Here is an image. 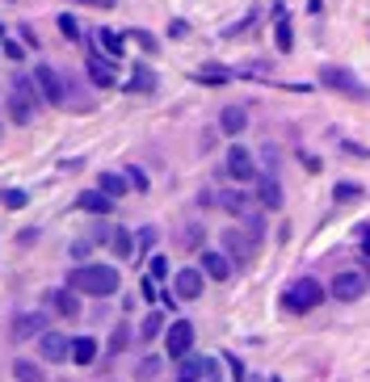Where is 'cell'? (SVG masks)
Listing matches in <instances>:
<instances>
[{"mask_svg":"<svg viewBox=\"0 0 370 382\" xmlns=\"http://www.w3.org/2000/svg\"><path fill=\"white\" fill-rule=\"evenodd\" d=\"M68 286L76 290V294H93V298H110V294H118V286H122V278H118V269L114 265H80V269H72L68 273Z\"/></svg>","mask_w":370,"mask_h":382,"instance_id":"obj_1","label":"cell"},{"mask_svg":"<svg viewBox=\"0 0 370 382\" xmlns=\"http://www.w3.org/2000/svg\"><path fill=\"white\" fill-rule=\"evenodd\" d=\"M329 298V290L315 282V278H299V282H290L286 290H282V311H290V315H307V311H315Z\"/></svg>","mask_w":370,"mask_h":382,"instance_id":"obj_2","label":"cell"},{"mask_svg":"<svg viewBox=\"0 0 370 382\" xmlns=\"http://www.w3.org/2000/svg\"><path fill=\"white\" fill-rule=\"evenodd\" d=\"M320 84H324V88H333V93H341V97H349V101H370L366 80H362L358 72H349V68H337V64L320 68Z\"/></svg>","mask_w":370,"mask_h":382,"instance_id":"obj_3","label":"cell"},{"mask_svg":"<svg viewBox=\"0 0 370 382\" xmlns=\"http://www.w3.org/2000/svg\"><path fill=\"white\" fill-rule=\"evenodd\" d=\"M329 294L337 303H358V298L370 294V278H366L362 269H341L337 278H333V286H329Z\"/></svg>","mask_w":370,"mask_h":382,"instance_id":"obj_4","label":"cell"},{"mask_svg":"<svg viewBox=\"0 0 370 382\" xmlns=\"http://www.w3.org/2000/svg\"><path fill=\"white\" fill-rule=\"evenodd\" d=\"M223 252H228L232 265H248V260H257L261 240H257L252 231H244V227H228V231H223Z\"/></svg>","mask_w":370,"mask_h":382,"instance_id":"obj_5","label":"cell"},{"mask_svg":"<svg viewBox=\"0 0 370 382\" xmlns=\"http://www.w3.org/2000/svg\"><path fill=\"white\" fill-rule=\"evenodd\" d=\"M165 353H169V361H181L194 353V323L189 319H173L165 327Z\"/></svg>","mask_w":370,"mask_h":382,"instance_id":"obj_6","label":"cell"},{"mask_svg":"<svg viewBox=\"0 0 370 382\" xmlns=\"http://www.w3.org/2000/svg\"><path fill=\"white\" fill-rule=\"evenodd\" d=\"M223 169H228V177L236 181V185H252L257 177H261V169H257V160H252V151L248 147H228V164H223Z\"/></svg>","mask_w":370,"mask_h":382,"instance_id":"obj_7","label":"cell"},{"mask_svg":"<svg viewBox=\"0 0 370 382\" xmlns=\"http://www.w3.org/2000/svg\"><path fill=\"white\" fill-rule=\"evenodd\" d=\"M177 382H219V361L189 353V357L177 361Z\"/></svg>","mask_w":370,"mask_h":382,"instance_id":"obj_8","label":"cell"},{"mask_svg":"<svg viewBox=\"0 0 370 382\" xmlns=\"http://www.w3.org/2000/svg\"><path fill=\"white\" fill-rule=\"evenodd\" d=\"M34 88H38V97L46 101V105H64V76L50 68V64H38L34 72Z\"/></svg>","mask_w":370,"mask_h":382,"instance_id":"obj_9","label":"cell"},{"mask_svg":"<svg viewBox=\"0 0 370 382\" xmlns=\"http://www.w3.org/2000/svg\"><path fill=\"white\" fill-rule=\"evenodd\" d=\"M206 294V278H202V269H177L173 273V298L181 303H194Z\"/></svg>","mask_w":370,"mask_h":382,"instance_id":"obj_10","label":"cell"},{"mask_svg":"<svg viewBox=\"0 0 370 382\" xmlns=\"http://www.w3.org/2000/svg\"><path fill=\"white\" fill-rule=\"evenodd\" d=\"M198 269H202V278H206V282H228L236 265L228 260V252H215V248H202V252H198Z\"/></svg>","mask_w":370,"mask_h":382,"instance_id":"obj_11","label":"cell"},{"mask_svg":"<svg viewBox=\"0 0 370 382\" xmlns=\"http://www.w3.org/2000/svg\"><path fill=\"white\" fill-rule=\"evenodd\" d=\"M38 353H42V361H72V341L64 332H42Z\"/></svg>","mask_w":370,"mask_h":382,"instance_id":"obj_12","label":"cell"},{"mask_svg":"<svg viewBox=\"0 0 370 382\" xmlns=\"http://www.w3.org/2000/svg\"><path fill=\"white\" fill-rule=\"evenodd\" d=\"M42 332H46V315H42V311H21V315L13 319V336H17V341L42 336Z\"/></svg>","mask_w":370,"mask_h":382,"instance_id":"obj_13","label":"cell"},{"mask_svg":"<svg viewBox=\"0 0 370 382\" xmlns=\"http://www.w3.org/2000/svg\"><path fill=\"white\" fill-rule=\"evenodd\" d=\"M215 206L228 210V214H236V218L252 214V198H248L244 189H223V193H215Z\"/></svg>","mask_w":370,"mask_h":382,"instance_id":"obj_14","label":"cell"},{"mask_svg":"<svg viewBox=\"0 0 370 382\" xmlns=\"http://www.w3.org/2000/svg\"><path fill=\"white\" fill-rule=\"evenodd\" d=\"M89 80H93L97 88H114V84H118V76H114V64H110V59H101L97 50L89 55Z\"/></svg>","mask_w":370,"mask_h":382,"instance_id":"obj_15","label":"cell"},{"mask_svg":"<svg viewBox=\"0 0 370 382\" xmlns=\"http://www.w3.org/2000/svg\"><path fill=\"white\" fill-rule=\"evenodd\" d=\"M257 202H261V210H282V185H278V177H257Z\"/></svg>","mask_w":370,"mask_h":382,"instance_id":"obj_16","label":"cell"},{"mask_svg":"<svg viewBox=\"0 0 370 382\" xmlns=\"http://www.w3.org/2000/svg\"><path fill=\"white\" fill-rule=\"evenodd\" d=\"M244 126H248V109L244 105H223L219 109V131L223 135H244Z\"/></svg>","mask_w":370,"mask_h":382,"instance_id":"obj_17","label":"cell"},{"mask_svg":"<svg viewBox=\"0 0 370 382\" xmlns=\"http://www.w3.org/2000/svg\"><path fill=\"white\" fill-rule=\"evenodd\" d=\"M46 307L55 311V315H64V319H76V315H80V298H76L72 290H50V294H46Z\"/></svg>","mask_w":370,"mask_h":382,"instance_id":"obj_18","label":"cell"},{"mask_svg":"<svg viewBox=\"0 0 370 382\" xmlns=\"http://www.w3.org/2000/svg\"><path fill=\"white\" fill-rule=\"evenodd\" d=\"M97 189L110 198V202H118V198H127V189H131V181L122 177V173H101L97 177Z\"/></svg>","mask_w":370,"mask_h":382,"instance_id":"obj_19","label":"cell"},{"mask_svg":"<svg viewBox=\"0 0 370 382\" xmlns=\"http://www.w3.org/2000/svg\"><path fill=\"white\" fill-rule=\"evenodd\" d=\"M76 206H80L84 214H110V210H114V202L105 198L101 189H89V193H80V198H76Z\"/></svg>","mask_w":370,"mask_h":382,"instance_id":"obj_20","label":"cell"},{"mask_svg":"<svg viewBox=\"0 0 370 382\" xmlns=\"http://www.w3.org/2000/svg\"><path fill=\"white\" fill-rule=\"evenodd\" d=\"M97 353H101V345H97L93 336H76V341H72V361H76V365H93Z\"/></svg>","mask_w":370,"mask_h":382,"instance_id":"obj_21","label":"cell"},{"mask_svg":"<svg viewBox=\"0 0 370 382\" xmlns=\"http://www.w3.org/2000/svg\"><path fill=\"white\" fill-rule=\"evenodd\" d=\"M9 118H13L17 126H26V122H34V101H26L21 93H13V97H9Z\"/></svg>","mask_w":370,"mask_h":382,"instance_id":"obj_22","label":"cell"},{"mask_svg":"<svg viewBox=\"0 0 370 382\" xmlns=\"http://www.w3.org/2000/svg\"><path fill=\"white\" fill-rule=\"evenodd\" d=\"M110 248H114L118 260H131V256H135V236H131L127 227H118V231L110 236Z\"/></svg>","mask_w":370,"mask_h":382,"instance_id":"obj_23","label":"cell"},{"mask_svg":"<svg viewBox=\"0 0 370 382\" xmlns=\"http://www.w3.org/2000/svg\"><path fill=\"white\" fill-rule=\"evenodd\" d=\"M13 378H17V382H46L42 365H38V361H26V357L13 361Z\"/></svg>","mask_w":370,"mask_h":382,"instance_id":"obj_24","label":"cell"},{"mask_svg":"<svg viewBox=\"0 0 370 382\" xmlns=\"http://www.w3.org/2000/svg\"><path fill=\"white\" fill-rule=\"evenodd\" d=\"M160 332H165V315H160V311H151V315L139 323V341H156Z\"/></svg>","mask_w":370,"mask_h":382,"instance_id":"obj_25","label":"cell"},{"mask_svg":"<svg viewBox=\"0 0 370 382\" xmlns=\"http://www.w3.org/2000/svg\"><path fill=\"white\" fill-rule=\"evenodd\" d=\"M156 88V76H151V68H135V76L127 80V93H151Z\"/></svg>","mask_w":370,"mask_h":382,"instance_id":"obj_26","label":"cell"},{"mask_svg":"<svg viewBox=\"0 0 370 382\" xmlns=\"http://www.w3.org/2000/svg\"><path fill=\"white\" fill-rule=\"evenodd\" d=\"M97 38H101V50H105V55H110V59H118V55H122V38H118L114 30H101Z\"/></svg>","mask_w":370,"mask_h":382,"instance_id":"obj_27","label":"cell"},{"mask_svg":"<svg viewBox=\"0 0 370 382\" xmlns=\"http://www.w3.org/2000/svg\"><path fill=\"white\" fill-rule=\"evenodd\" d=\"M194 80H202V84H228L232 72H223V68H202V72H194Z\"/></svg>","mask_w":370,"mask_h":382,"instance_id":"obj_28","label":"cell"},{"mask_svg":"<svg viewBox=\"0 0 370 382\" xmlns=\"http://www.w3.org/2000/svg\"><path fill=\"white\" fill-rule=\"evenodd\" d=\"M0 202H5L9 210H21V206H30V193L26 189H5V193H0Z\"/></svg>","mask_w":370,"mask_h":382,"instance_id":"obj_29","label":"cell"},{"mask_svg":"<svg viewBox=\"0 0 370 382\" xmlns=\"http://www.w3.org/2000/svg\"><path fill=\"white\" fill-rule=\"evenodd\" d=\"M333 198H337V202H358V198H362V185H353V181H341V185L333 189Z\"/></svg>","mask_w":370,"mask_h":382,"instance_id":"obj_30","label":"cell"},{"mask_svg":"<svg viewBox=\"0 0 370 382\" xmlns=\"http://www.w3.org/2000/svg\"><path fill=\"white\" fill-rule=\"evenodd\" d=\"M135 374H139V382H151V378H156V374H160V357H143V361H139V370H135Z\"/></svg>","mask_w":370,"mask_h":382,"instance_id":"obj_31","label":"cell"},{"mask_svg":"<svg viewBox=\"0 0 370 382\" xmlns=\"http://www.w3.org/2000/svg\"><path fill=\"white\" fill-rule=\"evenodd\" d=\"M147 278H151V282H165V278H169V260H165V256H151Z\"/></svg>","mask_w":370,"mask_h":382,"instance_id":"obj_32","label":"cell"},{"mask_svg":"<svg viewBox=\"0 0 370 382\" xmlns=\"http://www.w3.org/2000/svg\"><path fill=\"white\" fill-rule=\"evenodd\" d=\"M127 345H131V332H127V327H114V336H110V357H118Z\"/></svg>","mask_w":370,"mask_h":382,"instance_id":"obj_33","label":"cell"},{"mask_svg":"<svg viewBox=\"0 0 370 382\" xmlns=\"http://www.w3.org/2000/svg\"><path fill=\"white\" fill-rule=\"evenodd\" d=\"M290 46H295V38H290V21H286V17H278V50L286 55Z\"/></svg>","mask_w":370,"mask_h":382,"instance_id":"obj_34","label":"cell"},{"mask_svg":"<svg viewBox=\"0 0 370 382\" xmlns=\"http://www.w3.org/2000/svg\"><path fill=\"white\" fill-rule=\"evenodd\" d=\"M59 30H64V38H68V42H76V38H80V26H76V17H72V13H64V17H59Z\"/></svg>","mask_w":370,"mask_h":382,"instance_id":"obj_35","label":"cell"},{"mask_svg":"<svg viewBox=\"0 0 370 382\" xmlns=\"http://www.w3.org/2000/svg\"><path fill=\"white\" fill-rule=\"evenodd\" d=\"M131 38H135V42H139L143 50H156V46H160V42H156V38H151L147 30H131Z\"/></svg>","mask_w":370,"mask_h":382,"instance_id":"obj_36","label":"cell"},{"mask_svg":"<svg viewBox=\"0 0 370 382\" xmlns=\"http://www.w3.org/2000/svg\"><path fill=\"white\" fill-rule=\"evenodd\" d=\"M122 177H127V181H131V189H139V193H143V189H147V177H143V173H139V169H127V173H122Z\"/></svg>","mask_w":370,"mask_h":382,"instance_id":"obj_37","label":"cell"},{"mask_svg":"<svg viewBox=\"0 0 370 382\" xmlns=\"http://www.w3.org/2000/svg\"><path fill=\"white\" fill-rule=\"evenodd\" d=\"M181 244H185V248H198V244H202V227H185V231H181Z\"/></svg>","mask_w":370,"mask_h":382,"instance_id":"obj_38","label":"cell"},{"mask_svg":"<svg viewBox=\"0 0 370 382\" xmlns=\"http://www.w3.org/2000/svg\"><path fill=\"white\" fill-rule=\"evenodd\" d=\"M139 290H143V298H147V303L160 298V294H156V282H151V278H143V282H139Z\"/></svg>","mask_w":370,"mask_h":382,"instance_id":"obj_39","label":"cell"},{"mask_svg":"<svg viewBox=\"0 0 370 382\" xmlns=\"http://www.w3.org/2000/svg\"><path fill=\"white\" fill-rule=\"evenodd\" d=\"M5 55H9V59H26V50H21V42H5Z\"/></svg>","mask_w":370,"mask_h":382,"instance_id":"obj_40","label":"cell"},{"mask_svg":"<svg viewBox=\"0 0 370 382\" xmlns=\"http://www.w3.org/2000/svg\"><path fill=\"white\" fill-rule=\"evenodd\" d=\"M80 5H97V9H110L114 0H80Z\"/></svg>","mask_w":370,"mask_h":382,"instance_id":"obj_41","label":"cell"},{"mask_svg":"<svg viewBox=\"0 0 370 382\" xmlns=\"http://www.w3.org/2000/svg\"><path fill=\"white\" fill-rule=\"evenodd\" d=\"M362 248H366V256H370V231H366V236H362Z\"/></svg>","mask_w":370,"mask_h":382,"instance_id":"obj_42","label":"cell"},{"mask_svg":"<svg viewBox=\"0 0 370 382\" xmlns=\"http://www.w3.org/2000/svg\"><path fill=\"white\" fill-rule=\"evenodd\" d=\"M0 34H5V26H0Z\"/></svg>","mask_w":370,"mask_h":382,"instance_id":"obj_43","label":"cell"},{"mask_svg":"<svg viewBox=\"0 0 370 382\" xmlns=\"http://www.w3.org/2000/svg\"><path fill=\"white\" fill-rule=\"evenodd\" d=\"M270 382H278V378H270Z\"/></svg>","mask_w":370,"mask_h":382,"instance_id":"obj_44","label":"cell"}]
</instances>
